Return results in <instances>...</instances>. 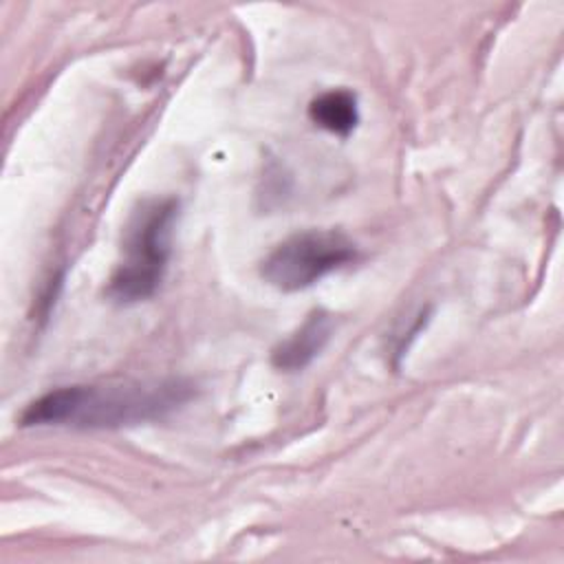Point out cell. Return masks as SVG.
Returning <instances> with one entry per match:
<instances>
[{
    "label": "cell",
    "instance_id": "4",
    "mask_svg": "<svg viewBox=\"0 0 564 564\" xmlns=\"http://www.w3.org/2000/svg\"><path fill=\"white\" fill-rule=\"evenodd\" d=\"M333 315L315 308L306 315V319L282 341H278L271 350V366L282 372L304 370L330 341L333 337Z\"/></svg>",
    "mask_w": 564,
    "mask_h": 564
},
{
    "label": "cell",
    "instance_id": "3",
    "mask_svg": "<svg viewBox=\"0 0 564 564\" xmlns=\"http://www.w3.org/2000/svg\"><path fill=\"white\" fill-rule=\"evenodd\" d=\"M357 260V245L339 229H304L278 242L260 262V275L278 291L295 293Z\"/></svg>",
    "mask_w": 564,
    "mask_h": 564
},
{
    "label": "cell",
    "instance_id": "5",
    "mask_svg": "<svg viewBox=\"0 0 564 564\" xmlns=\"http://www.w3.org/2000/svg\"><path fill=\"white\" fill-rule=\"evenodd\" d=\"M308 117L317 128L335 137H348L359 123L357 95L348 88L326 90L308 104Z\"/></svg>",
    "mask_w": 564,
    "mask_h": 564
},
{
    "label": "cell",
    "instance_id": "1",
    "mask_svg": "<svg viewBox=\"0 0 564 564\" xmlns=\"http://www.w3.org/2000/svg\"><path fill=\"white\" fill-rule=\"evenodd\" d=\"M194 397V383L167 379L132 386H62L35 401L22 414L20 425H75L121 427L163 419Z\"/></svg>",
    "mask_w": 564,
    "mask_h": 564
},
{
    "label": "cell",
    "instance_id": "2",
    "mask_svg": "<svg viewBox=\"0 0 564 564\" xmlns=\"http://www.w3.org/2000/svg\"><path fill=\"white\" fill-rule=\"evenodd\" d=\"M178 218V198L141 200L126 225L121 260L108 280V297L119 304L148 300L161 286Z\"/></svg>",
    "mask_w": 564,
    "mask_h": 564
}]
</instances>
